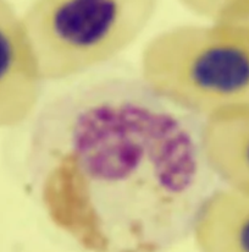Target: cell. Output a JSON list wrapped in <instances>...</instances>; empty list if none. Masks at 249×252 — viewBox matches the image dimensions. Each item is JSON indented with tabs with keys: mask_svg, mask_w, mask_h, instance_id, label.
<instances>
[{
	"mask_svg": "<svg viewBox=\"0 0 249 252\" xmlns=\"http://www.w3.org/2000/svg\"><path fill=\"white\" fill-rule=\"evenodd\" d=\"M204 120L139 76L88 80L41 112L32 170L45 214L87 252H167L192 236L214 178Z\"/></svg>",
	"mask_w": 249,
	"mask_h": 252,
	"instance_id": "obj_1",
	"label": "cell"
},
{
	"mask_svg": "<svg viewBox=\"0 0 249 252\" xmlns=\"http://www.w3.org/2000/svg\"><path fill=\"white\" fill-rule=\"evenodd\" d=\"M139 77L178 109L207 120L249 107V49L219 25H178L144 45Z\"/></svg>",
	"mask_w": 249,
	"mask_h": 252,
	"instance_id": "obj_2",
	"label": "cell"
},
{
	"mask_svg": "<svg viewBox=\"0 0 249 252\" xmlns=\"http://www.w3.org/2000/svg\"><path fill=\"white\" fill-rule=\"evenodd\" d=\"M159 0H34L24 17L44 82L99 67L127 50L154 17Z\"/></svg>",
	"mask_w": 249,
	"mask_h": 252,
	"instance_id": "obj_3",
	"label": "cell"
},
{
	"mask_svg": "<svg viewBox=\"0 0 249 252\" xmlns=\"http://www.w3.org/2000/svg\"><path fill=\"white\" fill-rule=\"evenodd\" d=\"M43 84L24 17L0 0V128L16 127L34 114Z\"/></svg>",
	"mask_w": 249,
	"mask_h": 252,
	"instance_id": "obj_4",
	"label": "cell"
},
{
	"mask_svg": "<svg viewBox=\"0 0 249 252\" xmlns=\"http://www.w3.org/2000/svg\"><path fill=\"white\" fill-rule=\"evenodd\" d=\"M202 140L214 178L225 188L249 195V107L204 120Z\"/></svg>",
	"mask_w": 249,
	"mask_h": 252,
	"instance_id": "obj_5",
	"label": "cell"
},
{
	"mask_svg": "<svg viewBox=\"0 0 249 252\" xmlns=\"http://www.w3.org/2000/svg\"><path fill=\"white\" fill-rule=\"evenodd\" d=\"M192 238L199 252H249V195L214 189L198 212Z\"/></svg>",
	"mask_w": 249,
	"mask_h": 252,
	"instance_id": "obj_6",
	"label": "cell"
},
{
	"mask_svg": "<svg viewBox=\"0 0 249 252\" xmlns=\"http://www.w3.org/2000/svg\"><path fill=\"white\" fill-rule=\"evenodd\" d=\"M214 24L219 25L249 49V0L228 10Z\"/></svg>",
	"mask_w": 249,
	"mask_h": 252,
	"instance_id": "obj_7",
	"label": "cell"
},
{
	"mask_svg": "<svg viewBox=\"0 0 249 252\" xmlns=\"http://www.w3.org/2000/svg\"><path fill=\"white\" fill-rule=\"evenodd\" d=\"M186 10L209 22H215L225 12L248 0H178Z\"/></svg>",
	"mask_w": 249,
	"mask_h": 252,
	"instance_id": "obj_8",
	"label": "cell"
}]
</instances>
